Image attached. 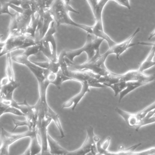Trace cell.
Here are the masks:
<instances>
[{"mask_svg": "<svg viewBox=\"0 0 155 155\" xmlns=\"http://www.w3.org/2000/svg\"><path fill=\"white\" fill-rule=\"evenodd\" d=\"M85 74L84 78L80 82L82 87L79 93L64 102L62 105V108H71L73 111H74L85 95L90 92V87H106L99 83L98 75L88 72H85Z\"/></svg>", "mask_w": 155, "mask_h": 155, "instance_id": "cell-3", "label": "cell"}, {"mask_svg": "<svg viewBox=\"0 0 155 155\" xmlns=\"http://www.w3.org/2000/svg\"><path fill=\"white\" fill-rule=\"evenodd\" d=\"M45 115L46 116L51 118L52 121H53L54 122V124L57 127V128L61 134V139L64 138L65 137V134H64L62 126L61 121H60L59 114L55 113L51 108L49 109L47 113L45 114Z\"/></svg>", "mask_w": 155, "mask_h": 155, "instance_id": "cell-19", "label": "cell"}, {"mask_svg": "<svg viewBox=\"0 0 155 155\" xmlns=\"http://www.w3.org/2000/svg\"><path fill=\"white\" fill-rule=\"evenodd\" d=\"M103 153H102L99 154H98V155H106L104 153V152H103Z\"/></svg>", "mask_w": 155, "mask_h": 155, "instance_id": "cell-36", "label": "cell"}, {"mask_svg": "<svg viewBox=\"0 0 155 155\" xmlns=\"http://www.w3.org/2000/svg\"><path fill=\"white\" fill-rule=\"evenodd\" d=\"M10 114L19 116H24L23 114L19 109L11 105L5 104L0 99V117L4 114Z\"/></svg>", "mask_w": 155, "mask_h": 155, "instance_id": "cell-20", "label": "cell"}, {"mask_svg": "<svg viewBox=\"0 0 155 155\" xmlns=\"http://www.w3.org/2000/svg\"><path fill=\"white\" fill-rule=\"evenodd\" d=\"M47 139L49 151L53 155H65L69 153V151L63 147L51 136L49 133L47 134Z\"/></svg>", "mask_w": 155, "mask_h": 155, "instance_id": "cell-14", "label": "cell"}, {"mask_svg": "<svg viewBox=\"0 0 155 155\" xmlns=\"http://www.w3.org/2000/svg\"><path fill=\"white\" fill-rule=\"evenodd\" d=\"M155 55V47H152L147 56L143 61L141 63L138 70L144 72L145 71L150 69L155 65V61L153 59Z\"/></svg>", "mask_w": 155, "mask_h": 155, "instance_id": "cell-16", "label": "cell"}, {"mask_svg": "<svg viewBox=\"0 0 155 155\" xmlns=\"http://www.w3.org/2000/svg\"><path fill=\"white\" fill-rule=\"evenodd\" d=\"M140 31V28L138 27L134 32V33L132 34L126 40L122 42L118 43H117L116 44L109 48L105 53L100 55V57L101 59L104 61H106L109 55L115 54L117 59L119 60L120 56L123 53L126 51L129 48L136 45V44L132 43V41L135 36Z\"/></svg>", "mask_w": 155, "mask_h": 155, "instance_id": "cell-8", "label": "cell"}, {"mask_svg": "<svg viewBox=\"0 0 155 155\" xmlns=\"http://www.w3.org/2000/svg\"><path fill=\"white\" fill-rule=\"evenodd\" d=\"M155 123V115L149 118H144L141 120L135 127L136 131H138L141 127L147 125Z\"/></svg>", "mask_w": 155, "mask_h": 155, "instance_id": "cell-25", "label": "cell"}, {"mask_svg": "<svg viewBox=\"0 0 155 155\" xmlns=\"http://www.w3.org/2000/svg\"><path fill=\"white\" fill-rule=\"evenodd\" d=\"M137 44L139 45H144V46H151V47H155V41L138 42L137 43Z\"/></svg>", "mask_w": 155, "mask_h": 155, "instance_id": "cell-31", "label": "cell"}, {"mask_svg": "<svg viewBox=\"0 0 155 155\" xmlns=\"http://www.w3.org/2000/svg\"><path fill=\"white\" fill-rule=\"evenodd\" d=\"M6 63L5 66V77L7 78L10 81L15 80V78L14 71L13 67V61L11 53H9L6 54Z\"/></svg>", "mask_w": 155, "mask_h": 155, "instance_id": "cell-21", "label": "cell"}, {"mask_svg": "<svg viewBox=\"0 0 155 155\" xmlns=\"http://www.w3.org/2000/svg\"><path fill=\"white\" fill-rule=\"evenodd\" d=\"M32 61L39 67L49 70L54 73H57L60 71L61 68V64L59 61L57 62H54L50 61L45 62H37L34 61Z\"/></svg>", "mask_w": 155, "mask_h": 155, "instance_id": "cell-18", "label": "cell"}, {"mask_svg": "<svg viewBox=\"0 0 155 155\" xmlns=\"http://www.w3.org/2000/svg\"><path fill=\"white\" fill-rule=\"evenodd\" d=\"M56 25L54 21L45 36L38 42L41 52L43 54L48 61L54 62H57L59 61V56L57 53V44L54 37L56 32Z\"/></svg>", "mask_w": 155, "mask_h": 155, "instance_id": "cell-4", "label": "cell"}, {"mask_svg": "<svg viewBox=\"0 0 155 155\" xmlns=\"http://www.w3.org/2000/svg\"><path fill=\"white\" fill-rule=\"evenodd\" d=\"M12 122L15 126L14 127L13 129L12 132L15 131L18 127H20L26 126L28 127V123L25 120L24 121H20V120L12 118Z\"/></svg>", "mask_w": 155, "mask_h": 155, "instance_id": "cell-28", "label": "cell"}, {"mask_svg": "<svg viewBox=\"0 0 155 155\" xmlns=\"http://www.w3.org/2000/svg\"><path fill=\"white\" fill-rule=\"evenodd\" d=\"M146 84H147L146 83L142 82H137V81L127 82V85L125 89L123 90L119 94V97L118 102H119V103H120L122 99L126 96L128 94L132 92V91H134L138 87H141L145 85Z\"/></svg>", "mask_w": 155, "mask_h": 155, "instance_id": "cell-17", "label": "cell"}, {"mask_svg": "<svg viewBox=\"0 0 155 155\" xmlns=\"http://www.w3.org/2000/svg\"><path fill=\"white\" fill-rule=\"evenodd\" d=\"M40 52H41L40 46L38 43H37L35 45H32L26 48L24 50L23 53L22 54L27 58H29L30 56L36 55Z\"/></svg>", "mask_w": 155, "mask_h": 155, "instance_id": "cell-23", "label": "cell"}, {"mask_svg": "<svg viewBox=\"0 0 155 155\" xmlns=\"http://www.w3.org/2000/svg\"><path fill=\"white\" fill-rule=\"evenodd\" d=\"M49 11L57 26L61 25H72L82 29L87 34H92V26L80 24L75 22L71 18L69 15L70 12L76 14H79V12L73 8L70 4H66L64 0H54Z\"/></svg>", "mask_w": 155, "mask_h": 155, "instance_id": "cell-1", "label": "cell"}, {"mask_svg": "<svg viewBox=\"0 0 155 155\" xmlns=\"http://www.w3.org/2000/svg\"><path fill=\"white\" fill-rule=\"evenodd\" d=\"M127 85V82L119 81L117 83L108 84L106 85V87H110L114 93L115 96H117L123 90H124Z\"/></svg>", "mask_w": 155, "mask_h": 155, "instance_id": "cell-22", "label": "cell"}, {"mask_svg": "<svg viewBox=\"0 0 155 155\" xmlns=\"http://www.w3.org/2000/svg\"><path fill=\"white\" fill-rule=\"evenodd\" d=\"M37 43L35 39L25 35L8 36L4 41V50L8 53L16 50L24 51L26 48L35 45Z\"/></svg>", "mask_w": 155, "mask_h": 155, "instance_id": "cell-7", "label": "cell"}, {"mask_svg": "<svg viewBox=\"0 0 155 155\" xmlns=\"http://www.w3.org/2000/svg\"><path fill=\"white\" fill-rule=\"evenodd\" d=\"M31 155H38L42 151L41 143L40 136L36 132V135L31 138V142L28 146Z\"/></svg>", "mask_w": 155, "mask_h": 155, "instance_id": "cell-15", "label": "cell"}, {"mask_svg": "<svg viewBox=\"0 0 155 155\" xmlns=\"http://www.w3.org/2000/svg\"><path fill=\"white\" fill-rule=\"evenodd\" d=\"M111 141V137L108 136L106 137L99 146V149L98 148V151H104V152L108 151V149L110 146Z\"/></svg>", "mask_w": 155, "mask_h": 155, "instance_id": "cell-26", "label": "cell"}, {"mask_svg": "<svg viewBox=\"0 0 155 155\" xmlns=\"http://www.w3.org/2000/svg\"><path fill=\"white\" fill-rule=\"evenodd\" d=\"M34 14L31 9L24 10L21 14L11 18L8 36L25 35L32 16Z\"/></svg>", "mask_w": 155, "mask_h": 155, "instance_id": "cell-5", "label": "cell"}, {"mask_svg": "<svg viewBox=\"0 0 155 155\" xmlns=\"http://www.w3.org/2000/svg\"><path fill=\"white\" fill-rule=\"evenodd\" d=\"M92 35L106 41L108 44L109 48L112 47L117 43V42L113 41L104 31L103 20L95 21L94 25L92 26Z\"/></svg>", "mask_w": 155, "mask_h": 155, "instance_id": "cell-12", "label": "cell"}, {"mask_svg": "<svg viewBox=\"0 0 155 155\" xmlns=\"http://www.w3.org/2000/svg\"><path fill=\"white\" fill-rule=\"evenodd\" d=\"M115 111L123 118L127 124L130 127H136L140 121L136 113H129L118 107L115 108Z\"/></svg>", "mask_w": 155, "mask_h": 155, "instance_id": "cell-13", "label": "cell"}, {"mask_svg": "<svg viewBox=\"0 0 155 155\" xmlns=\"http://www.w3.org/2000/svg\"><path fill=\"white\" fill-rule=\"evenodd\" d=\"M88 4L91 7V10L93 12L94 15L95 14L98 4V0H87Z\"/></svg>", "mask_w": 155, "mask_h": 155, "instance_id": "cell-29", "label": "cell"}, {"mask_svg": "<svg viewBox=\"0 0 155 155\" xmlns=\"http://www.w3.org/2000/svg\"><path fill=\"white\" fill-rule=\"evenodd\" d=\"M20 155H31V154H30V150H29L28 147V148L26 149V150H25V152L23 153H22V154Z\"/></svg>", "mask_w": 155, "mask_h": 155, "instance_id": "cell-33", "label": "cell"}, {"mask_svg": "<svg viewBox=\"0 0 155 155\" xmlns=\"http://www.w3.org/2000/svg\"><path fill=\"white\" fill-rule=\"evenodd\" d=\"M133 155H155V147L140 152H134Z\"/></svg>", "mask_w": 155, "mask_h": 155, "instance_id": "cell-27", "label": "cell"}, {"mask_svg": "<svg viewBox=\"0 0 155 155\" xmlns=\"http://www.w3.org/2000/svg\"><path fill=\"white\" fill-rule=\"evenodd\" d=\"M87 136L85 140L79 148L69 152L67 154L62 155H96L98 153L97 144L100 141V138L96 135L94 128L92 126L86 127Z\"/></svg>", "mask_w": 155, "mask_h": 155, "instance_id": "cell-6", "label": "cell"}, {"mask_svg": "<svg viewBox=\"0 0 155 155\" xmlns=\"http://www.w3.org/2000/svg\"><path fill=\"white\" fill-rule=\"evenodd\" d=\"M36 132L37 130L36 131L28 130L23 133L15 134L10 133L2 127L0 134L1 144L10 148L12 145L19 140L26 137L31 138L36 135Z\"/></svg>", "mask_w": 155, "mask_h": 155, "instance_id": "cell-9", "label": "cell"}, {"mask_svg": "<svg viewBox=\"0 0 155 155\" xmlns=\"http://www.w3.org/2000/svg\"><path fill=\"white\" fill-rule=\"evenodd\" d=\"M155 36V29L153 31V32L151 33L150 35H149V37H148V40H150L152 38H153Z\"/></svg>", "mask_w": 155, "mask_h": 155, "instance_id": "cell-32", "label": "cell"}, {"mask_svg": "<svg viewBox=\"0 0 155 155\" xmlns=\"http://www.w3.org/2000/svg\"><path fill=\"white\" fill-rule=\"evenodd\" d=\"M20 85V83L15 80L5 84L0 85V99L2 102L5 104L12 105L15 100L13 99L14 93Z\"/></svg>", "mask_w": 155, "mask_h": 155, "instance_id": "cell-11", "label": "cell"}, {"mask_svg": "<svg viewBox=\"0 0 155 155\" xmlns=\"http://www.w3.org/2000/svg\"><path fill=\"white\" fill-rule=\"evenodd\" d=\"M3 37V35L0 34V47L4 46V41H1V39Z\"/></svg>", "mask_w": 155, "mask_h": 155, "instance_id": "cell-34", "label": "cell"}, {"mask_svg": "<svg viewBox=\"0 0 155 155\" xmlns=\"http://www.w3.org/2000/svg\"><path fill=\"white\" fill-rule=\"evenodd\" d=\"M104 40L96 37L94 35L87 34L86 41L84 46L79 49L69 51H63L61 53L63 54L66 61L74 62L76 57L85 53L87 55V61H89L95 59L100 55L99 53L100 47Z\"/></svg>", "mask_w": 155, "mask_h": 155, "instance_id": "cell-2", "label": "cell"}, {"mask_svg": "<svg viewBox=\"0 0 155 155\" xmlns=\"http://www.w3.org/2000/svg\"><path fill=\"white\" fill-rule=\"evenodd\" d=\"M71 0H64V2L66 3L67 4H70V2H71Z\"/></svg>", "mask_w": 155, "mask_h": 155, "instance_id": "cell-35", "label": "cell"}, {"mask_svg": "<svg viewBox=\"0 0 155 155\" xmlns=\"http://www.w3.org/2000/svg\"><path fill=\"white\" fill-rule=\"evenodd\" d=\"M155 80V74L148 75L139 70H131L121 74V81L126 82L137 81L148 84Z\"/></svg>", "mask_w": 155, "mask_h": 155, "instance_id": "cell-10", "label": "cell"}, {"mask_svg": "<svg viewBox=\"0 0 155 155\" xmlns=\"http://www.w3.org/2000/svg\"><path fill=\"white\" fill-rule=\"evenodd\" d=\"M155 109V101L153 104H150V105L145 107L144 109L141 110L140 111L136 113L137 115L139 118V120L141 121L142 119L146 117L148 114V113L151 112V111Z\"/></svg>", "mask_w": 155, "mask_h": 155, "instance_id": "cell-24", "label": "cell"}, {"mask_svg": "<svg viewBox=\"0 0 155 155\" xmlns=\"http://www.w3.org/2000/svg\"><path fill=\"white\" fill-rule=\"evenodd\" d=\"M111 1V0H110ZM114 1L118 3L120 5L124 7H126L127 9L130 10L131 8V5H130V1L129 0H111Z\"/></svg>", "mask_w": 155, "mask_h": 155, "instance_id": "cell-30", "label": "cell"}]
</instances>
